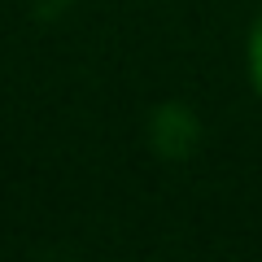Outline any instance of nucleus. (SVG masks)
<instances>
[{"instance_id":"nucleus-1","label":"nucleus","mask_w":262,"mask_h":262,"mask_svg":"<svg viewBox=\"0 0 262 262\" xmlns=\"http://www.w3.org/2000/svg\"><path fill=\"white\" fill-rule=\"evenodd\" d=\"M249 75H253L258 96H262V13H258V22H253V31H249Z\"/></svg>"}]
</instances>
